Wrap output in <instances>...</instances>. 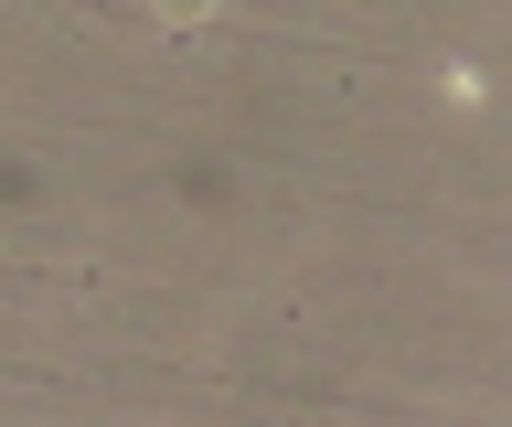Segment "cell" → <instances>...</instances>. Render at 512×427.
Listing matches in <instances>:
<instances>
[{"instance_id":"1","label":"cell","mask_w":512,"mask_h":427,"mask_svg":"<svg viewBox=\"0 0 512 427\" xmlns=\"http://www.w3.org/2000/svg\"><path fill=\"white\" fill-rule=\"evenodd\" d=\"M160 11H171V22H203V11H214V0H160Z\"/></svg>"}]
</instances>
